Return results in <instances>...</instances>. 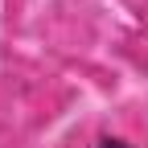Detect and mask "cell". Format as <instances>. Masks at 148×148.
Returning a JSON list of instances; mask_svg holds the SVG:
<instances>
[{"label": "cell", "instance_id": "cell-1", "mask_svg": "<svg viewBox=\"0 0 148 148\" xmlns=\"http://www.w3.org/2000/svg\"><path fill=\"white\" fill-rule=\"evenodd\" d=\"M95 148H132V144L119 140V136H103V140H95Z\"/></svg>", "mask_w": 148, "mask_h": 148}]
</instances>
